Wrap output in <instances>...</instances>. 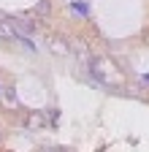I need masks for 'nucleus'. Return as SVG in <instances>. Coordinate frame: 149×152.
<instances>
[{
	"instance_id": "20e7f679",
	"label": "nucleus",
	"mask_w": 149,
	"mask_h": 152,
	"mask_svg": "<svg viewBox=\"0 0 149 152\" xmlns=\"http://www.w3.org/2000/svg\"><path fill=\"white\" fill-rule=\"evenodd\" d=\"M6 103H8V106H16V95H14V90H6Z\"/></svg>"
},
{
	"instance_id": "f03ea898",
	"label": "nucleus",
	"mask_w": 149,
	"mask_h": 152,
	"mask_svg": "<svg viewBox=\"0 0 149 152\" xmlns=\"http://www.w3.org/2000/svg\"><path fill=\"white\" fill-rule=\"evenodd\" d=\"M71 11L79 14V16H87V14H89V8H87L84 0H73V3H71Z\"/></svg>"
},
{
	"instance_id": "423d86ee",
	"label": "nucleus",
	"mask_w": 149,
	"mask_h": 152,
	"mask_svg": "<svg viewBox=\"0 0 149 152\" xmlns=\"http://www.w3.org/2000/svg\"><path fill=\"white\" fill-rule=\"evenodd\" d=\"M141 82H144V84H149V73H144V76H141Z\"/></svg>"
},
{
	"instance_id": "7ed1b4c3",
	"label": "nucleus",
	"mask_w": 149,
	"mask_h": 152,
	"mask_svg": "<svg viewBox=\"0 0 149 152\" xmlns=\"http://www.w3.org/2000/svg\"><path fill=\"white\" fill-rule=\"evenodd\" d=\"M49 14V0H41L38 6H35V11H33V19H38V16H46Z\"/></svg>"
},
{
	"instance_id": "f257e3e1",
	"label": "nucleus",
	"mask_w": 149,
	"mask_h": 152,
	"mask_svg": "<svg viewBox=\"0 0 149 152\" xmlns=\"http://www.w3.org/2000/svg\"><path fill=\"white\" fill-rule=\"evenodd\" d=\"M14 35H16V33L8 27V22H6V19L0 16V41H14Z\"/></svg>"
},
{
	"instance_id": "39448f33",
	"label": "nucleus",
	"mask_w": 149,
	"mask_h": 152,
	"mask_svg": "<svg viewBox=\"0 0 149 152\" xmlns=\"http://www.w3.org/2000/svg\"><path fill=\"white\" fill-rule=\"evenodd\" d=\"M44 152H65V149H60V147H49V149H44Z\"/></svg>"
}]
</instances>
